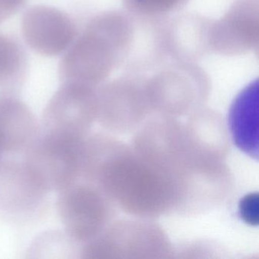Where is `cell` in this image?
<instances>
[{
  "mask_svg": "<svg viewBox=\"0 0 259 259\" xmlns=\"http://www.w3.org/2000/svg\"><path fill=\"white\" fill-rule=\"evenodd\" d=\"M116 67H119V59L110 44L85 28L60 60L59 79L61 84H78L95 89Z\"/></svg>",
  "mask_w": 259,
  "mask_h": 259,
  "instance_id": "2",
  "label": "cell"
},
{
  "mask_svg": "<svg viewBox=\"0 0 259 259\" xmlns=\"http://www.w3.org/2000/svg\"><path fill=\"white\" fill-rule=\"evenodd\" d=\"M47 193L25 162H0V211L18 218L31 216L41 208Z\"/></svg>",
  "mask_w": 259,
  "mask_h": 259,
  "instance_id": "8",
  "label": "cell"
},
{
  "mask_svg": "<svg viewBox=\"0 0 259 259\" xmlns=\"http://www.w3.org/2000/svg\"><path fill=\"white\" fill-rule=\"evenodd\" d=\"M239 215L246 224L251 226L258 224V194L245 195L239 202Z\"/></svg>",
  "mask_w": 259,
  "mask_h": 259,
  "instance_id": "14",
  "label": "cell"
},
{
  "mask_svg": "<svg viewBox=\"0 0 259 259\" xmlns=\"http://www.w3.org/2000/svg\"><path fill=\"white\" fill-rule=\"evenodd\" d=\"M229 127L235 145L258 158V81H252L236 97L229 112Z\"/></svg>",
  "mask_w": 259,
  "mask_h": 259,
  "instance_id": "10",
  "label": "cell"
},
{
  "mask_svg": "<svg viewBox=\"0 0 259 259\" xmlns=\"http://www.w3.org/2000/svg\"><path fill=\"white\" fill-rule=\"evenodd\" d=\"M38 132V122L25 103L0 98V145L5 154L25 152Z\"/></svg>",
  "mask_w": 259,
  "mask_h": 259,
  "instance_id": "11",
  "label": "cell"
},
{
  "mask_svg": "<svg viewBox=\"0 0 259 259\" xmlns=\"http://www.w3.org/2000/svg\"><path fill=\"white\" fill-rule=\"evenodd\" d=\"M29 71L28 56L14 36L0 34V98H17Z\"/></svg>",
  "mask_w": 259,
  "mask_h": 259,
  "instance_id": "12",
  "label": "cell"
},
{
  "mask_svg": "<svg viewBox=\"0 0 259 259\" xmlns=\"http://www.w3.org/2000/svg\"><path fill=\"white\" fill-rule=\"evenodd\" d=\"M57 207L65 232L76 242L95 238L105 221L106 206L101 194L92 185L78 180L60 192Z\"/></svg>",
  "mask_w": 259,
  "mask_h": 259,
  "instance_id": "5",
  "label": "cell"
},
{
  "mask_svg": "<svg viewBox=\"0 0 259 259\" xmlns=\"http://www.w3.org/2000/svg\"><path fill=\"white\" fill-rule=\"evenodd\" d=\"M209 78L196 63H178L147 79L148 99L159 104H189L206 95Z\"/></svg>",
  "mask_w": 259,
  "mask_h": 259,
  "instance_id": "7",
  "label": "cell"
},
{
  "mask_svg": "<svg viewBox=\"0 0 259 259\" xmlns=\"http://www.w3.org/2000/svg\"><path fill=\"white\" fill-rule=\"evenodd\" d=\"M211 19L187 13L165 20L164 43L168 57L178 63H195L210 54Z\"/></svg>",
  "mask_w": 259,
  "mask_h": 259,
  "instance_id": "9",
  "label": "cell"
},
{
  "mask_svg": "<svg viewBox=\"0 0 259 259\" xmlns=\"http://www.w3.org/2000/svg\"><path fill=\"white\" fill-rule=\"evenodd\" d=\"M258 44L259 0H236L221 19L212 21L210 53L237 57L257 50Z\"/></svg>",
  "mask_w": 259,
  "mask_h": 259,
  "instance_id": "4",
  "label": "cell"
},
{
  "mask_svg": "<svg viewBox=\"0 0 259 259\" xmlns=\"http://www.w3.org/2000/svg\"><path fill=\"white\" fill-rule=\"evenodd\" d=\"M83 139L38 133L23 153L24 162L37 183L47 192L63 189L81 177Z\"/></svg>",
  "mask_w": 259,
  "mask_h": 259,
  "instance_id": "1",
  "label": "cell"
},
{
  "mask_svg": "<svg viewBox=\"0 0 259 259\" xmlns=\"http://www.w3.org/2000/svg\"><path fill=\"white\" fill-rule=\"evenodd\" d=\"M97 114L98 96L95 89L61 84L45 107L39 128L56 136L83 139Z\"/></svg>",
  "mask_w": 259,
  "mask_h": 259,
  "instance_id": "3",
  "label": "cell"
},
{
  "mask_svg": "<svg viewBox=\"0 0 259 259\" xmlns=\"http://www.w3.org/2000/svg\"><path fill=\"white\" fill-rule=\"evenodd\" d=\"M27 0H0V16L4 21L22 10Z\"/></svg>",
  "mask_w": 259,
  "mask_h": 259,
  "instance_id": "15",
  "label": "cell"
},
{
  "mask_svg": "<svg viewBox=\"0 0 259 259\" xmlns=\"http://www.w3.org/2000/svg\"><path fill=\"white\" fill-rule=\"evenodd\" d=\"M190 0H122L128 13L142 17L164 19L168 15L178 13Z\"/></svg>",
  "mask_w": 259,
  "mask_h": 259,
  "instance_id": "13",
  "label": "cell"
},
{
  "mask_svg": "<svg viewBox=\"0 0 259 259\" xmlns=\"http://www.w3.org/2000/svg\"><path fill=\"white\" fill-rule=\"evenodd\" d=\"M22 32L28 47L45 57L66 52L78 36V28L70 16L46 6L31 7L25 12Z\"/></svg>",
  "mask_w": 259,
  "mask_h": 259,
  "instance_id": "6",
  "label": "cell"
},
{
  "mask_svg": "<svg viewBox=\"0 0 259 259\" xmlns=\"http://www.w3.org/2000/svg\"><path fill=\"white\" fill-rule=\"evenodd\" d=\"M4 155H5V153H4V150H3L2 146L0 145V162L4 160L3 157H4Z\"/></svg>",
  "mask_w": 259,
  "mask_h": 259,
  "instance_id": "16",
  "label": "cell"
}]
</instances>
